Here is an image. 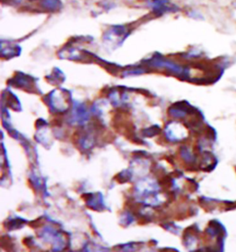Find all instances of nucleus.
Returning a JSON list of instances; mask_svg holds the SVG:
<instances>
[{"instance_id": "5", "label": "nucleus", "mask_w": 236, "mask_h": 252, "mask_svg": "<svg viewBox=\"0 0 236 252\" xmlns=\"http://www.w3.org/2000/svg\"><path fill=\"white\" fill-rule=\"evenodd\" d=\"M148 221H149V220L148 219L146 216H141L140 218V220H139V223L141 224V225H143V224H146V223H148Z\"/></svg>"}, {"instance_id": "4", "label": "nucleus", "mask_w": 236, "mask_h": 252, "mask_svg": "<svg viewBox=\"0 0 236 252\" xmlns=\"http://www.w3.org/2000/svg\"><path fill=\"white\" fill-rule=\"evenodd\" d=\"M80 138H81V133L79 132V130H76V131H75V133L73 134V137H72V141H73V143L78 142Z\"/></svg>"}, {"instance_id": "3", "label": "nucleus", "mask_w": 236, "mask_h": 252, "mask_svg": "<svg viewBox=\"0 0 236 252\" xmlns=\"http://www.w3.org/2000/svg\"><path fill=\"white\" fill-rule=\"evenodd\" d=\"M62 121H63V119H61V118H56V119H54L52 120L51 125H53L54 126H61Z\"/></svg>"}, {"instance_id": "2", "label": "nucleus", "mask_w": 236, "mask_h": 252, "mask_svg": "<svg viewBox=\"0 0 236 252\" xmlns=\"http://www.w3.org/2000/svg\"><path fill=\"white\" fill-rule=\"evenodd\" d=\"M44 223V218H38L37 220H34V221L30 222L29 225L30 227H32V228H38V227H41Z\"/></svg>"}, {"instance_id": "1", "label": "nucleus", "mask_w": 236, "mask_h": 252, "mask_svg": "<svg viewBox=\"0 0 236 252\" xmlns=\"http://www.w3.org/2000/svg\"><path fill=\"white\" fill-rule=\"evenodd\" d=\"M91 123H92V125H93L94 128H95L97 131L103 130V124H102V122H101L100 119H98L97 118H93V119H91Z\"/></svg>"}]
</instances>
